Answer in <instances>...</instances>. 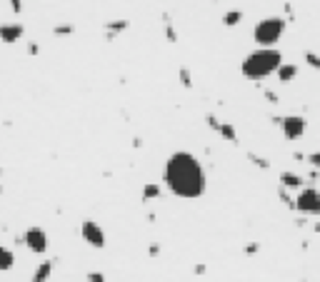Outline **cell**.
I'll use <instances>...</instances> for the list:
<instances>
[{"label": "cell", "instance_id": "obj_1", "mask_svg": "<svg viewBox=\"0 0 320 282\" xmlns=\"http://www.w3.org/2000/svg\"><path fill=\"white\" fill-rule=\"evenodd\" d=\"M165 185L170 187L173 195L185 198V200H195L208 190L205 167L200 165V160L193 152L178 150L165 162Z\"/></svg>", "mask_w": 320, "mask_h": 282}, {"label": "cell", "instance_id": "obj_2", "mask_svg": "<svg viewBox=\"0 0 320 282\" xmlns=\"http://www.w3.org/2000/svg\"><path fill=\"white\" fill-rule=\"evenodd\" d=\"M283 63V53L278 48H258L253 53H248L240 63V72L248 80H265L270 75H275V70Z\"/></svg>", "mask_w": 320, "mask_h": 282}, {"label": "cell", "instance_id": "obj_3", "mask_svg": "<svg viewBox=\"0 0 320 282\" xmlns=\"http://www.w3.org/2000/svg\"><path fill=\"white\" fill-rule=\"evenodd\" d=\"M285 28H288V20L283 15H268L255 23L253 40L258 48H275L280 43V38L285 35Z\"/></svg>", "mask_w": 320, "mask_h": 282}, {"label": "cell", "instance_id": "obj_4", "mask_svg": "<svg viewBox=\"0 0 320 282\" xmlns=\"http://www.w3.org/2000/svg\"><path fill=\"white\" fill-rule=\"evenodd\" d=\"M295 210L303 212V215H310V217H315L320 215V190L318 187H300V193H298V198H295Z\"/></svg>", "mask_w": 320, "mask_h": 282}, {"label": "cell", "instance_id": "obj_5", "mask_svg": "<svg viewBox=\"0 0 320 282\" xmlns=\"http://www.w3.org/2000/svg\"><path fill=\"white\" fill-rule=\"evenodd\" d=\"M278 128H280L285 140H300L308 130V120L303 115H280Z\"/></svg>", "mask_w": 320, "mask_h": 282}, {"label": "cell", "instance_id": "obj_6", "mask_svg": "<svg viewBox=\"0 0 320 282\" xmlns=\"http://www.w3.org/2000/svg\"><path fill=\"white\" fill-rule=\"evenodd\" d=\"M80 235H83V240H85L90 247H95V250H103V247H105V232H103V227H100L98 222L83 220V222H80Z\"/></svg>", "mask_w": 320, "mask_h": 282}, {"label": "cell", "instance_id": "obj_7", "mask_svg": "<svg viewBox=\"0 0 320 282\" xmlns=\"http://www.w3.org/2000/svg\"><path fill=\"white\" fill-rule=\"evenodd\" d=\"M23 242L28 245L30 252L43 255V252L48 250V232H45L43 227H28L25 235H23Z\"/></svg>", "mask_w": 320, "mask_h": 282}, {"label": "cell", "instance_id": "obj_8", "mask_svg": "<svg viewBox=\"0 0 320 282\" xmlns=\"http://www.w3.org/2000/svg\"><path fill=\"white\" fill-rule=\"evenodd\" d=\"M25 35V25L23 23H0V43L13 45Z\"/></svg>", "mask_w": 320, "mask_h": 282}, {"label": "cell", "instance_id": "obj_9", "mask_svg": "<svg viewBox=\"0 0 320 282\" xmlns=\"http://www.w3.org/2000/svg\"><path fill=\"white\" fill-rule=\"evenodd\" d=\"M130 28V20L128 18H115L110 23H105V40H115L120 33H125Z\"/></svg>", "mask_w": 320, "mask_h": 282}, {"label": "cell", "instance_id": "obj_10", "mask_svg": "<svg viewBox=\"0 0 320 282\" xmlns=\"http://www.w3.org/2000/svg\"><path fill=\"white\" fill-rule=\"evenodd\" d=\"M298 72H300V68H298L295 63H280V68L275 70V77H278L280 82H293V80L298 77Z\"/></svg>", "mask_w": 320, "mask_h": 282}, {"label": "cell", "instance_id": "obj_11", "mask_svg": "<svg viewBox=\"0 0 320 282\" xmlns=\"http://www.w3.org/2000/svg\"><path fill=\"white\" fill-rule=\"evenodd\" d=\"M53 267H55L53 260H43V262L35 267V272H33L30 282H48L50 280V275H53Z\"/></svg>", "mask_w": 320, "mask_h": 282}, {"label": "cell", "instance_id": "obj_12", "mask_svg": "<svg viewBox=\"0 0 320 282\" xmlns=\"http://www.w3.org/2000/svg\"><path fill=\"white\" fill-rule=\"evenodd\" d=\"M280 185L288 187V190H298V187L305 185V177H300L298 172H288V170H283V172H280Z\"/></svg>", "mask_w": 320, "mask_h": 282}, {"label": "cell", "instance_id": "obj_13", "mask_svg": "<svg viewBox=\"0 0 320 282\" xmlns=\"http://www.w3.org/2000/svg\"><path fill=\"white\" fill-rule=\"evenodd\" d=\"M243 18H245L243 10H228V13L223 15V25H225V28H235V25L243 23Z\"/></svg>", "mask_w": 320, "mask_h": 282}, {"label": "cell", "instance_id": "obj_14", "mask_svg": "<svg viewBox=\"0 0 320 282\" xmlns=\"http://www.w3.org/2000/svg\"><path fill=\"white\" fill-rule=\"evenodd\" d=\"M218 135L228 142H238V130H235V125H230V123H220Z\"/></svg>", "mask_w": 320, "mask_h": 282}, {"label": "cell", "instance_id": "obj_15", "mask_svg": "<svg viewBox=\"0 0 320 282\" xmlns=\"http://www.w3.org/2000/svg\"><path fill=\"white\" fill-rule=\"evenodd\" d=\"M13 265H15V255L8 247H0V272L13 270Z\"/></svg>", "mask_w": 320, "mask_h": 282}, {"label": "cell", "instance_id": "obj_16", "mask_svg": "<svg viewBox=\"0 0 320 282\" xmlns=\"http://www.w3.org/2000/svg\"><path fill=\"white\" fill-rule=\"evenodd\" d=\"M163 23H165V40L168 43H178V30H175V25H173L168 13H163Z\"/></svg>", "mask_w": 320, "mask_h": 282}, {"label": "cell", "instance_id": "obj_17", "mask_svg": "<svg viewBox=\"0 0 320 282\" xmlns=\"http://www.w3.org/2000/svg\"><path fill=\"white\" fill-rule=\"evenodd\" d=\"M53 35H58V38L75 35V25H73V23H55V25H53Z\"/></svg>", "mask_w": 320, "mask_h": 282}, {"label": "cell", "instance_id": "obj_18", "mask_svg": "<svg viewBox=\"0 0 320 282\" xmlns=\"http://www.w3.org/2000/svg\"><path fill=\"white\" fill-rule=\"evenodd\" d=\"M155 198H160V187H158L155 182H148V185L143 187V200L148 203V200H155Z\"/></svg>", "mask_w": 320, "mask_h": 282}, {"label": "cell", "instance_id": "obj_19", "mask_svg": "<svg viewBox=\"0 0 320 282\" xmlns=\"http://www.w3.org/2000/svg\"><path fill=\"white\" fill-rule=\"evenodd\" d=\"M248 160L255 165L258 170H270V160H265V157L258 155V152H248Z\"/></svg>", "mask_w": 320, "mask_h": 282}, {"label": "cell", "instance_id": "obj_20", "mask_svg": "<svg viewBox=\"0 0 320 282\" xmlns=\"http://www.w3.org/2000/svg\"><path fill=\"white\" fill-rule=\"evenodd\" d=\"M303 58H305V63H308L313 70L320 72V55H318V53H313V50H305V55H303Z\"/></svg>", "mask_w": 320, "mask_h": 282}, {"label": "cell", "instance_id": "obj_21", "mask_svg": "<svg viewBox=\"0 0 320 282\" xmlns=\"http://www.w3.org/2000/svg\"><path fill=\"white\" fill-rule=\"evenodd\" d=\"M178 75H180V85H183L185 90H190V87H193V77H190V70H188V68L183 65V68L178 70Z\"/></svg>", "mask_w": 320, "mask_h": 282}, {"label": "cell", "instance_id": "obj_22", "mask_svg": "<svg viewBox=\"0 0 320 282\" xmlns=\"http://www.w3.org/2000/svg\"><path fill=\"white\" fill-rule=\"evenodd\" d=\"M278 195H280V203H283L285 208L295 210V200H290V193H288V187H283V185H280V193H278Z\"/></svg>", "mask_w": 320, "mask_h": 282}, {"label": "cell", "instance_id": "obj_23", "mask_svg": "<svg viewBox=\"0 0 320 282\" xmlns=\"http://www.w3.org/2000/svg\"><path fill=\"white\" fill-rule=\"evenodd\" d=\"M205 125H208L210 130H215V133H218V128H220V120H218V115H215V113H208V115H205Z\"/></svg>", "mask_w": 320, "mask_h": 282}, {"label": "cell", "instance_id": "obj_24", "mask_svg": "<svg viewBox=\"0 0 320 282\" xmlns=\"http://www.w3.org/2000/svg\"><path fill=\"white\" fill-rule=\"evenodd\" d=\"M283 18H285L288 23H293V20H295V8H293L290 3H285V5H283Z\"/></svg>", "mask_w": 320, "mask_h": 282}, {"label": "cell", "instance_id": "obj_25", "mask_svg": "<svg viewBox=\"0 0 320 282\" xmlns=\"http://www.w3.org/2000/svg\"><path fill=\"white\" fill-rule=\"evenodd\" d=\"M308 162H310V167H313V170H318V172H320V150H315V152H310V155H308Z\"/></svg>", "mask_w": 320, "mask_h": 282}, {"label": "cell", "instance_id": "obj_26", "mask_svg": "<svg viewBox=\"0 0 320 282\" xmlns=\"http://www.w3.org/2000/svg\"><path fill=\"white\" fill-rule=\"evenodd\" d=\"M8 5H10V10H13L15 15L23 13V0H8Z\"/></svg>", "mask_w": 320, "mask_h": 282}, {"label": "cell", "instance_id": "obj_27", "mask_svg": "<svg viewBox=\"0 0 320 282\" xmlns=\"http://www.w3.org/2000/svg\"><path fill=\"white\" fill-rule=\"evenodd\" d=\"M25 50H28V55H30V58L40 55V45H38V43H28V48H25Z\"/></svg>", "mask_w": 320, "mask_h": 282}, {"label": "cell", "instance_id": "obj_28", "mask_svg": "<svg viewBox=\"0 0 320 282\" xmlns=\"http://www.w3.org/2000/svg\"><path fill=\"white\" fill-rule=\"evenodd\" d=\"M265 100H268L270 105H278V103H280V98H278V92H273V90H265Z\"/></svg>", "mask_w": 320, "mask_h": 282}, {"label": "cell", "instance_id": "obj_29", "mask_svg": "<svg viewBox=\"0 0 320 282\" xmlns=\"http://www.w3.org/2000/svg\"><path fill=\"white\" fill-rule=\"evenodd\" d=\"M88 282H105L103 272H88Z\"/></svg>", "mask_w": 320, "mask_h": 282}, {"label": "cell", "instance_id": "obj_30", "mask_svg": "<svg viewBox=\"0 0 320 282\" xmlns=\"http://www.w3.org/2000/svg\"><path fill=\"white\" fill-rule=\"evenodd\" d=\"M258 250H260V245H258V242H248V245H245V252H248V255H255Z\"/></svg>", "mask_w": 320, "mask_h": 282}, {"label": "cell", "instance_id": "obj_31", "mask_svg": "<svg viewBox=\"0 0 320 282\" xmlns=\"http://www.w3.org/2000/svg\"><path fill=\"white\" fill-rule=\"evenodd\" d=\"M148 252H150V255H158V252H160V245H150Z\"/></svg>", "mask_w": 320, "mask_h": 282}, {"label": "cell", "instance_id": "obj_32", "mask_svg": "<svg viewBox=\"0 0 320 282\" xmlns=\"http://www.w3.org/2000/svg\"><path fill=\"white\" fill-rule=\"evenodd\" d=\"M205 270H208L205 265H195V275H205Z\"/></svg>", "mask_w": 320, "mask_h": 282}, {"label": "cell", "instance_id": "obj_33", "mask_svg": "<svg viewBox=\"0 0 320 282\" xmlns=\"http://www.w3.org/2000/svg\"><path fill=\"white\" fill-rule=\"evenodd\" d=\"M313 232H315V235H320V222H315V225H313Z\"/></svg>", "mask_w": 320, "mask_h": 282}, {"label": "cell", "instance_id": "obj_34", "mask_svg": "<svg viewBox=\"0 0 320 282\" xmlns=\"http://www.w3.org/2000/svg\"><path fill=\"white\" fill-rule=\"evenodd\" d=\"M300 282H308V280H300Z\"/></svg>", "mask_w": 320, "mask_h": 282}, {"label": "cell", "instance_id": "obj_35", "mask_svg": "<svg viewBox=\"0 0 320 282\" xmlns=\"http://www.w3.org/2000/svg\"><path fill=\"white\" fill-rule=\"evenodd\" d=\"M0 247H3V245H0Z\"/></svg>", "mask_w": 320, "mask_h": 282}]
</instances>
